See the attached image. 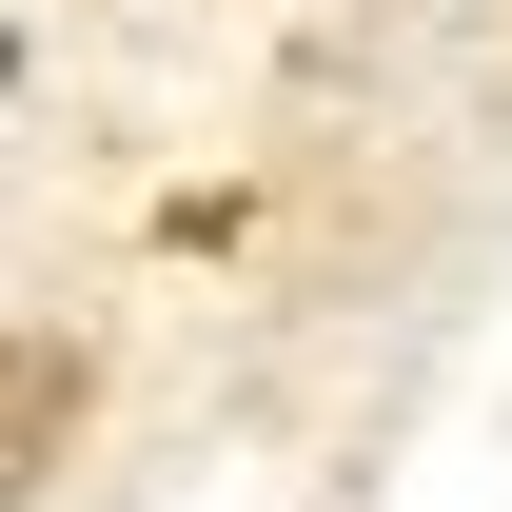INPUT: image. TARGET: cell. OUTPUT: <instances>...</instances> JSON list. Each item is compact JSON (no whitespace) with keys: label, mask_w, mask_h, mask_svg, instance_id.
I'll return each mask as SVG.
<instances>
[{"label":"cell","mask_w":512,"mask_h":512,"mask_svg":"<svg viewBox=\"0 0 512 512\" xmlns=\"http://www.w3.org/2000/svg\"><path fill=\"white\" fill-rule=\"evenodd\" d=\"M60 434H79V335H0V512L60 473Z\"/></svg>","instance_id":"1"},{"label":"cell","mask_w":512,"mask_h":512,"mask_svg":"<svg viewBox=\"0 0 512 512\" xmlns=\"http://www.w3.org/2000/svg\"><path fill=\"white\" fill-rule=\"evenodd\" d=\"M0 79H20V40H0Z\"/></svg>","instance_id":"2"}]
</instances>
